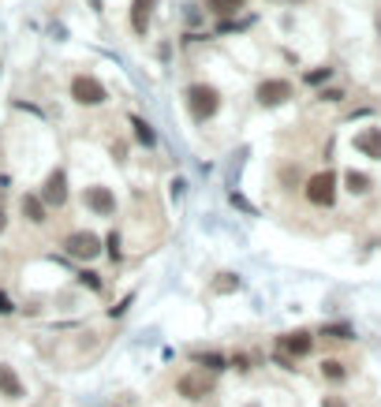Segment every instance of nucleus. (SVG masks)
<instances>
[{
  "mask_svg": "<svg viewBox=\"0 0 381 407\" xmlns=\"http://www.w3.org/2000/svg\"><path fill=\"white\" fill-rule=\"evenodd\" d=\"M86 206L94 209L97 217H109L112 209H116V199H112L109 187H86Z\"/></svg>",
  "mask_w": 381,
  "mask_h": 407,
  "instance_id": "nucleus-9",
  "label": "nucleus"
},
{
  "mask_svg": "<svg viewBox=\"0 0 381 407\" xmlns=\"http://www.w3.org/2000/svg\"><path fill=\"white\" fill-rule=\"evenodd\" d=\"M206 4H209L213 11H217V15H232V11H239V8L247 4V0H206Z\"/></svg>",
  "mask_w": 381,
  "mask_h": 407,
  "instance_id": "nucleus-16",
  "label": "nucleus"
},
{
  "mask_svg": "<svg viewBox=\"0 0 381 407\" xmlns=\"http://www.w3.org/2000/svg\"><path fill=\"white\" fill-rule=\"evenodd\" d=\"M82 284H90L94 291H97V288H102V281H97V273H82Z\"/></svg>",
  "mask_w": 381,
  "mask_h": 407,
  "instance_id": "nucleus-22",
  "label": "nucleus"
},
{
  "mask_svg": "<svg viewBox=\"0 0 381 407\" xmlns=\"http://www.w3.org/2000/svg\"><path fill=\"white\" fill-rule=\"evenodd\" d=\"M344 184H347V191H352V194H367V191H370V176H362V172H347V176H344Z\"/></svg>",
  "mask_w": 381,
  "mask_h": 407,
  "instance_id": "nucleus-15",
  "label": "nucleus"
},
{
  "mask_svg": "<svg viewBox=\"0 0 381 407\" xmlns=\"http://www.w3.org/2000/svg\"><path fill=\"white\" fill-rule=\"evenodd\" d=\"M322 378H325V381H344V378H347V366H344L340 359H325V363H322Z\"/></svg>",
  "mask_w": 381,
  "mask_h": 407,
  "instance_id": "nucleus-14",
  "label": "nucleus"
},
{
  "mask_svg": "<svg viewBox=\"0 0 381 407\" xmlns=\"http://www.w3.org/2000/svg\"><path fill=\"white\" fill-rule=\"evenodd\" d=\"M23 381H19V373H15L8 363H0V396H8V400H23Z\"/></svg>",
  "mask_w": 381,
  "mask_h": 407,
  "instance_id": "nucleus-10",
  "label": "nucleus"
},
{
  "mask_svg": "<svg viewBox=\"0 0 381 407\" xmlns=\"http://www.w3.org/2000/svg\"><path fill=\"white\" fill-rule=\"evenodd\" d=\"M23 213H26V221L41 224V221H45V202L34 199V194H26V199H23Z\"/></svg>",
  "mask_w": 381,
  "mask_h": 407,
  "instance_id": "nucleus-13",
  "label": "nucleus"
},
{
  "mask_svg": "<svg viewBox=\"0 0 381 407\" xmlns=\"http://www.w3.org/2000/svg\"><path fill=\"white\" fill-rule=\"evenodd\" d=\"M292 4H295V0H292Z\"/></svg>",
  "mask_w": 381,
  "mask_h": 407,
  "instance_id": "nucleus-26",
  "label": "nucleus"
},
{
  "mask_svg": "<svg viewBox=\"0 0 381 407\" xmlns=\"http://www.w3.org/2000/svg\"><path fill=\"white\" fill-rule=\"evenodd\" d=\"M105 243H109V258H112V262H116V258H120V236L112 232V236H109Z\"/></svg>",
  "mask_w": 381,
  "mask_h": 407,
  "instance_id": "nucleus-21",
  "label": "nucleus"
},
{
  "mask_svg": "<svg viewBox=\"0 0 381 407\" xmlns=\"http://www.w3.org/2000/svg\"><path fill=\"white\" fill-rule=\"evenodd\" d=\"M292 97V86L284 83V79H266V83L258 86V101L266 105V109H273V105H284Z\"/></svg>",
  "mask_w": 381,
  "mask_h": 407,
  "instance_id": "nucleus-7",
  "label": "nucleus"
},
{
  "mask_svg": "<svg viewBox=\"0 0 381 407\" xmlns=\"http://www.w3.org/2000/svg\"><path fill=\"white\" fill-rule=\"evenodd\" d=\"M41 202H45V206H56V209L68 202V180H64L60 169L49 172V180H45V187H41Z\"/></svg>",
  "mask_w": 381,
  "mask_h": 407,
  "instance_id": "nucleus-8",
  "label": "nucleus"
},
{
  "mask_svg": "<svg viewBox=\"0 0 381 407\" xmlns=\"http://www.w3.org/2000/svg\"><path fill=\"white\" fill-rule=\"evenodd\" d=\"M71 97L79 105H105V86L97 83L94 75H75V83H71Z\"/></svg>",
  "mask_w": 381,
  "mask_h": 407,
  "instance_id": "nucleus-4",
  "label": "nucleus"
},
{
  "mask_svg": "<svg viewBox=\"0 0 381 407\" xmlns=\"http://www.w3.org/2000/svg\"><path fill=\"white\" fill-rule=\"evenodd\" d=\"M325 336H333V340H347V336H352V329H347V325H329Z\"/></svg>",
  "mask_w": 381,
  "mask_h": 407,
  "instance_id": "nucleus-20",
  "label": "nucleus"
},
{
  "mask_svg": "<svg viewBox=\"0 0 381 407\" xmlns=\"http://www.w3.org/2000/svg\"><path fill=\"white\" fill-rule=\"evenodd\" d=\"M131 127H135V139L142 142V146H154V131H150V124H146V120H131Z\"/></svg>",
  "mask_w": 381,
  "mask_h": 407,
  "instance_id": "nucleus-17",
  "label": "nucleus"
},
{
  "mask_svg": "<svg viewBox=\"0 0 381 407\" xmlns=\"http://www.w3.org/2000/svg\"><path fill=\"white\" fill-rule=\"evenodd\" d=\"M355 150L374 157V161H381V127H367V131H359L355 135Z\"/></svg>",
  "mask_w": 381,
  "mask_h": 407,
  "instance_id": "nucleus-11",
  "label": "nucleus"
},
{
  "mask_svg": "<svg viewBox=\"0 0 381 407\" xmlns=\"http://www.w3.org/2000/svg\"><path fill=\"white\" fill-rule=\"evenodd\" d=\"M194 363H202V370H209V373H217V370H224V359L221 355H194Z\"/></svg>",
  "mask_w": 381,
  "mask_h": 407,
  "instance_id": "nucleus-18",
  "label": "nucleus"
},
{
  "mask_svg": "<svg viewBox=\"0 0 381 407\" xmlns=\"http://www.w3.org/2000/svg\"><path fill=\"white\" fill-rule=\"evenodd\" d=\"M187 105H191V116L194 120H209L213 112H217V105H221V97H217V90L213 86H191L187 90Z\"/></svg>",
  "mask_w": 381,
  "mask_h": 407,
  "instance_id": "nucleus-1",
  "label": "nucleus"
},
{
  "mask_svg": "<svg viewBox=\"0 0 381 407\" xmlns=\"http://www.w3.org/2000/svg\"><path fill=\"white\" fill-rule=\"evenodd\" d=\"M15 311V306H11V299L4 296V291H0V314H11Z\"/></svg>",
  "mask_w": 381,
  "mask_h": 407,
  "instance_id": "nucleus-23",
  "label": "nucleus"
},
{
  "mask_svg": "<svg viewBox=\"0 0 381 407\" xmlns=\"http://www.w3.org/2000/svg\"><path fill=\"white\" fill-rule=\"evenodd\" d=\"M176 388H179V396H184V400H202V396H209L213 378L206 370H191V373H184V378L176 381Z\"/></svg>",
  "mask_w": 381,
  "mask_h": 407,
  "instance_id": "nucleus-6",
  "label": "nucleus"
},
{
  "mask_svg": "<svg viewBox=\"0 0 381 407\" xmlns=\"http://www.w3.org/2000/svg\"><path fill=\"white\" fill-rule=\"evenodd\" d=\"M277 348H280V363H292V359H303V355H310V348H314V336L307 333V329H300V333H284L277 340Z\"/></svg>",
  "mask_w": 381,
  "mask_h": 407,
  "instance_id": "nucleus-2",
  "label": "nucleus"
},
{
  "mask_svg": "<svg viewBox=\"0 0 381 407\" xmlns=\"http://www.w3.org/2000/svg\"><path fill=\"white\" fill-rule=\"evenodd\" d=\"M154 8H157V0H135V8H131V26H135V34H146Z\"/></svg>",
  "mask_w": 381,
  "mask_h": 407,
  "instance_id": "nucleus-12",
  "label": "nucleus"
},
{
  "mask_svg": "<svg viewBox=\"0 0 381 407\" xmlns=\"http://www.w3.org/2000/svg\"><path fill=\"white\" fill-rule=\"evenodd\" d=\"M213 288H217V291H236V288H239V281H236L232 273H221V281L213 284Z\"/></svg>",
  "mask_w": 381,
  "mask_h": 407,
  "instance_id": "nucleus-19",
  "label": "nucleus"
},
{
  "mask_svg": "<svg viewBox=\"0 0 381 407\" xmlns=\"http://www.w3.org/2000/svg\"><path fill=\"white\" fill-rule=\"evenodd\" d=\"M64 251H68L71 258H79V262H94V258L102 254V239H97L94 232H71L68 239H64Z\"/></svg>",
  "mask_w": 381,
  "mask_h": 407,
  "instance_id": "nucleus-3",
  "label": "nucleus"
},
{
  "mask_svg": "<svg viewBox=\"0 0 381 407\" xmlns=\"http://www.w3.org/2000/svg\"><path fill=\"white\" fill-rule=\"evenodd\" d=\"M307 199L314 206H333L337 199V176L333 172H318V176H310V184H307Z\"/></svg>",
  "mask_w": 381,
  "mask_h": 407,
  "instance_id": "nucleus-5",
  "label": "nucleus"
},
{
  "mask_svg": "<svg viewBox=\"0 0 381 407\" xmlns=\"http://www.w3.org/2000/svg\"><path fill=\"white\" fill-rule=\"evenodd\" d=\"M322 407H347V403H344L340 396H325V400H322Z\"/></svg>",
  "mask_w": 381,
  "mask_h": 407,
  "instance_id": "nucleus-24",
  "label": "nucleus"
},
{
  "mask_svg": "<svg viewBox=\"0 0 381 407\" xmlns=\"http://www.w3.org/2000/svg\"><path fill=\"white\" fill-rule=\"evenodd\" d=\"M0 232H4V213H0Z\"/></svg>",
  "mask_w": 381,
  "mask_h": 407,
  "instance_id": "nucleus-25",
  "label": "nucleus"
}]
</instances>
